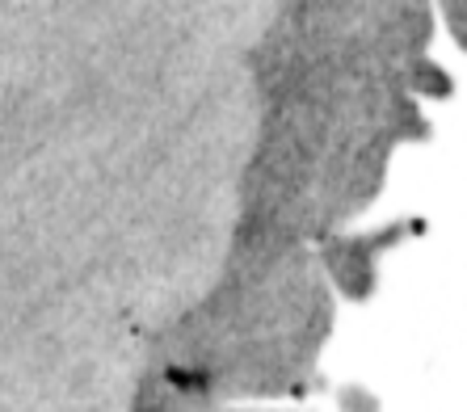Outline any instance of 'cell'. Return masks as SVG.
<instances>
[{"mask_svg": "<svg viewBox=\"0 0 467 412\" xmlns=\"http://www.w3.org/2000/svg\"><path fill=\"white\" fill-rule=\"evenodd\" d=\"M425 5H291L249 51L261 130L240 177V223L316 240L379 198L391 152L430 127L409 67L430 46Z\"/></svg>", "mask_w": 467, "mask_h": 412, "instance_id": "1", "label": "cell"}, {"mask_svg": "<svg viewBox=\"0 0 467 412\" xmlns=\"http://www.w3.org/2000/svg\"><path fill=\"white\" fill-rule=\"evenodd\" d=\"M337 324L312 244L236 223L219 283L148 341L143 383L169 412H219L312 387Z\"/></svg>", "mask_w": 467, "mask_h": 412, "instance_id": "2", "label": "cell"}, {"mask_svg": "<svg viewBox=\"0 0 467 412\" xmlns=\"http://www.w3.org/2000/svg\"><path fill=\"white\" fill-rule=\"evenodd\" d=\"M413 232L409 219L388 223L375 232H333V236L316 240V265L325 273V283L333 294H346L349 304H362L379 291V261L388 249H396L404 236Z\"/></svg>", "mask_w": 467, "mask_h": 412, "instance_id": "3", "label": "cell"}, {"mask_svg": "<svg viewBox=\"0 0 467 412\" xmlns=\"http://www.w3.org/2000/svg\"><path fill=\"white\" fill-rule=\"evenodd\" d=\"M341 404H346V412H349V408H358V412H375V400H370V396H362V387H346Z\"/></svg>", "mask_w": 467, "mask_h": 412, "instance_id": "4", "label": "cell"}, {"mask_svg": "<svg viewBox=\"0 0 467 412\" xmlns=\"http://www.w3.org/2000/svg\"><path fill=\"white\" fill-rule=\"evenodd\" d=\"M135 412H169L161 400H156L148 387H140V396H135Z\"/></svg>", "mask_w": 467, "mask_h": 412, "instance_id": "5", "label": "cell"}, {"mask_svg": "<svg viewBox=\"0 0 467 412\" xmlns=\"http://www.w3.org/2000/svg\"><path fill=\"white\" fill-rule=\"evenodd\" d=\"M446 17H451V30H455V43L463 46V5H446Z\"/></svg>", "mask_w": 467, "mask_h": 412, "instance_id": "6", "label": "cell"}, {"mask_svg": "<svg viewBox=\"0 0 467 412\" xmlns=\"http://www.w3.org/2000/svg\"><path fill=\"white\" fill-rule=\"evenodd\" d=\"M219 412H253V408H219Z\"/></svg>", "mask_w": 467, "mask_h": 412, "instance_id": "7", "label": "cell"}]
</instances>
